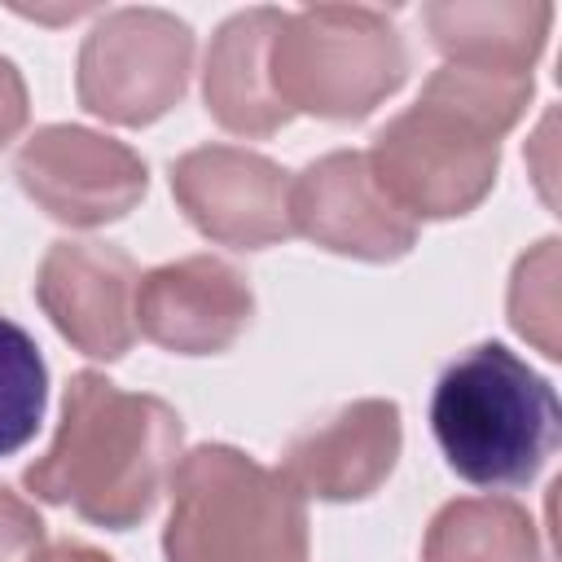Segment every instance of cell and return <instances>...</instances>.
<instances>
[{"mask_svg":"<svg viewBox=\"0 0 562 562\" xmlns=\"http://www.w3.org/2000/svg\"><path fill=\"white\" fill-rule=\"evenodd\" d=\"M180 448L184 426L167 400L83 369L66 382L57 435L22 483L44 505H70L92 527L127 531L162 501Z\"/></svg>","mask_w":562,"mask_h":562,"instance_id":"6da1fadb","label":"cell"},{"mask_svg":"<svg viewBox=\"0 0 562 562\" xmlns=\"http://www.w3.org/2000/svg\"><path fill=\"white\" fill-rule=\"evenodd\" d=\"M430 430L465 483L527 487L558 448L562 408L522 356L501 342H479L439 373Z\"/></svg>","mask_w":562,"mask_h":562,"instance_id":"7a4b0ae2","label":"cell"},{"mask_svg":"<svg viewBox=\"0 0 562 562\" xmlns=\"http://www.w3.org/2000/svg\"><path fill=\"white\" fill-rule=\"evenodd\" d=\"M167 492V562H307L303 496L241 448H189Z\"/></svg>","mask_w":562,"mask_h":562,"instance_id":"3957f363","label":"cell"},{"mask_svg":"<svg viewBox=\"0 0 562 562\" xmlns=\"http://www.w3.org/2000/svg\"><path fill=\"white\" fill-rule=\"evenodd\" d=\"M408 79L400 26L369 4H307L272 40V88L290 114L356 123Z\"/></svg>","mask_w":562,"mask_h":562,"instance_id":"277c9868","label":"cell"},{"mask_svg":"<svg viewBox=\"0 0 562 562\" xmlns=\"http://www.w3.org/2000/svg\"><path fill=\"white\" fill-rule=\"evenodd\" d=\"M369 167L400 211L413 220L470 215L496 184L501 140L465 114L417 97L386 127H378Z\"/></svg>","mask_w":562,"mask_h":562,"instance_id":"5b68a950","label":"cell"},{"mask_svg":"<svg viewBox=\"0 0 562 562\" xmlns=\"http://www.w3.org/2000/svg\"><path fill=\"white\" fill-rule=\"evenodd\" d=\"M193 26L167 9L127 4L97 18L79 44L75 92L79 105L119 127L162 119L189 92Z\"/></svg>","mask_w":562,"mask_h":562,"instance_id":"8992f818","label":"cell"},{"mask_svg":"<svg viewBox=\"0 0 562 562\" xmlns=\"http://www.w3.org/2000/svg\"><path fill=\"white\" fill-rule=\"evenodd\" d=\"M13 176L48 220L70 228L114 224L149 189V167L132 145L79 123L35 127L13 158Z\"/></svg>","mask_w":562,"mask_h":562,"instance_id":"52a82bcc","label":"cell"},{"mask_svg":"<svg viewBox=\"0 0 562 562\" xmlns=\"http://www.w3.org/2000/svg\"><path fill=\"white\" fill-rule=\"evenodd\" d=\"M171 198L184 220L233 250H263L290 228V171L241 145H198L171 162Z\"/></svg>","mask_w":562,"mask_h":562,"instance_id":"ba28073f","label":"cell"},{"mask_svg":"<svg viewBox=\"0 0 562 562\" xmlns=\"http://www.w3.org/2000/svg\"><path fill=\"white\" fill-rule=\"evenodd\" d=\"M290 228L364 263H391L417 246V220L391 202L360 149L321 154L290 180Z\"/></svg>","mask_w":562,"mask_h":562,"instance_id":"9c48e42d","label":"cell"},{"mask_svg":"<svg viewBox=\"0 0 562 562\" xmlns=\"http://www.w3.org/2000/svg\"><path fill=\"white\" fill-rule=\"evenodd\" d=\"M136 285L140 268L110 241L61 237L44 250L35 272V299L57 334L92 356L123 360L136 342Z\"/></svg>","mask_w":562,"mask_h":562,"instance_id":"30bf717a","label":"cell"},{"mask_svg":"<svg viewBox=\"0 0 562 562\" xmlns=\"http://www.w3.org/2000/svg\"><path fill=\"white\" fill-rule=\"evenodd\" d=\"M255 316L250 281L215 255H184L140 272L136 329L176 356L228 351Z\"/></svg>","mask_w":562,"mask_h":562,"instance_id":"8fae6325","label":"cell"},{"mask_svg":"<svg viewBox=\"0 0 562 562\" xmlns=\"http://www.w3.org/2000/svg\"><path fill=\"white\" fill-rule=\"evenodd\" d=\"M404 448L395 400H351L329 417L303 426L281 457V474L299 496L316 501H364L373 496Z\"/></svg>","mask_w":562,"mask_h":562,"instance_id":"7c38bea8","label":"cell"},{"mask_svg":"<svg viewBox=\"0 0 562 562\" xmlns=\"http://www.w3.org/2000/svg\"><path fill=\"white\" fill-rule=\"evenodd\" d=\"M281 22L285 9L259 4L215 26L202 61V101L224 132L272 136L294 119L272 88V40Z\"/></svg>","mask_w":562,"mask_h":562,"instance_id":"4fadbf2b","label":"cell"},{"mask_svg":"<svg viewBox=\"0 0 562 562\" xmlns=\"http://www.w3.org/2000/svg\"><path fill=\"white\" fill-rule=\"evenodd\" d=\"M422 22L430 31V44L443 53V61L531 75L553 22V4L549 0H439L422 9Z\"/></svg>","mask_w":562,"mask_h":562,"instance_id":"5bb4252c","label":"cell"},{"mask_svg":"<svg viewBox=\"0 0 562 562\" xmlns=\"http://www.w3.org/2000/svg\"><path fill=\"white\" fill-rule=\"evenodd\" d=\"M422 562H544V544L527 505L509 496H457L430 518Z\"/></svg>","mask_w":562,"mask_h":562,"instance_id":"9a60e30c","label":"cell"},{"mask_svg":"<svg viewBox=\"0 0 562 562\" xmlns=\"http://www.w3.org/2000/svg\"><path fill=\"white\" fill-rule=\"evenodd\" d=\"M531 75H509V70H483V66H457L443 61L439 70H430L422 97L465 114L470 123H479L483 132H492L496 140L527 114L531 105Z\"/></svg>","mask_w":562,"mask_h":562,"instance_id":"2e32d148","label":"cell"},{"mask_svg":"<svg viewBox=\"0 0 562 562\" xmlns=\"http://www.w3.org/2000/svg\"><path fill=\"white\" fill-rule=\"evenodd\" d=\"M44 400L48 369L35 338L18 321L0 316V457H13L35 439Z\"/></svg>","mask_w":562,"mask_h":562,"instance_id":"e0dca14e","label":"cell"},{"mask_svg":"<svg viewBox=\"0 0 562 562\" xmlns=\"http://www.w3.org/2000/svg\"><path fill=\"white\" fill-rule=\"evenodd\" d=\"M509 325L544 356L558 351V237L536 241L509 277Z\"/></svg>","mask_w":562,"mask_h":562,"instance_id":"ac0fdd59","label":"cell"},{"mask_svg":"<svg viewBox=\"0 0 562 562\" xmlns=\"http://www.w3.org/2000/svg\"><path fill=\"white\" fill-rule=\"evenodd\" d=\"M44 544V518L35 514V505L0 487V562H35Z\"/></svg>","mask_w":562,"mask_h":562,"instance_id":"d6986e66","label":"cell"},{"mask_svg":"<svg viewBox=\"0 0 562 562\" xmlns=\"http://www.w3.org/2000/svg\"><path fill=\"white\" fill-rule=\"evenodd\" d=\"M26 119H31L26 79H22V70L9 57H0V149L9 140H18V132L26 127Z\"/></svg>","mask_w":562,"mask_h":562,"instance_id":"ffe728a7","label":"cell"},{"mask_svg":"<svg viewBox=\"0 0 562 562\" xmlns=\"http://www.w3.org/2000/svg\"><path fill=\"white\" fill-rule=\"evenodd\" d=\"M35 562H114V558L83 540H57V544H44Z\"/></svg>","mask_w":562,"mask_h":562,"instance_id":"44dd1931","label":"cell"}]
</instances>
